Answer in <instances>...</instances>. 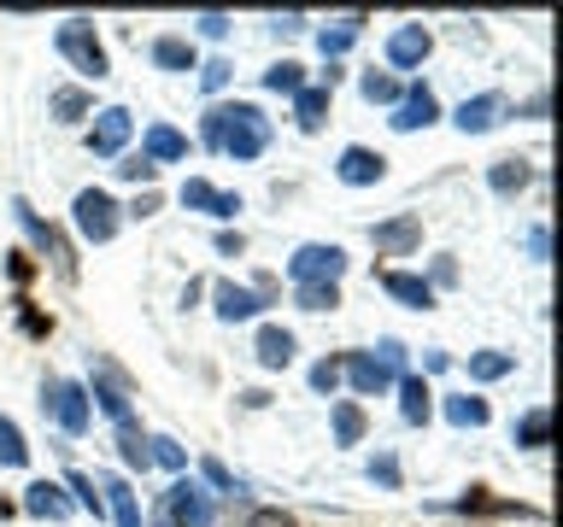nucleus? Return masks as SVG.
<instances>
[{"mask_svg":"<svg viewBox=\"0 0 563 527\" xmlns=\"http://www.w3.org/2000/svg\"><path fill=\"white\" fill-rule=\"evenodd\" d=\"M399 363H405V346H399V340H382V351H352L341 369H346L352 393L376 399V393H387V386H394V369H399Z\"/></svg>","mask_w":563,"mask_h":527,"instance_id":"obj_1","label":"nucleus"},{"mask_svg":"<svg viewBox=\"0 0 563 527\" xmlns=\"http://www.w3.org/2000/svg\"><path fill=\"white\" fill-rule=\"evenodd\" d=\"M271 147V123H264L258 105H223V147L229 158H258Z\"/></svg>","mask_w":563,"mask_h":527,"instance_id":"obj_2","label":"nucleus"},{"mask_svg":"<svg viewBox=\"0 0 563 527\" xmlns=\"http://www.w3.org/2000/svg\"><path fill=\"white\" fill-rule=\"evenodd\" d=\"M346 270V253L341 246H323V240H311V246H299V253L288 258V276H294V288H334Z\"/></svg>","mask_w":563,"mask_h":527,"instance_id":"obj_3","label":"nucleus"},{"mask_svg":"<svg viewBox=\"0 0 563 527\" xmlns=\"http://www.w3.org/2000/svg\"><path fill=\"white\" fill-rule=\"evenodd\" d=\"M59 53L82 70V77H106V47H100V35H95L88 18H70V24L59 30Z\"/></svg>","mask_w":563,"mask_h":527,"instance_id":"obj_4","label":"nucleus"},{"mask_svg":"<svg viewBox=\"0 0 563 527\" xmlns=\"http://www.w3.org/2000/svg\"><path fill=\"white\" fill-rule=\"evenodd\" d=\"M70 211H77V228H82V235L95 240V246H106V240L118 235V205H112V193H100V188H82V193H77V205H70Z\"/></svg>","mask_w":563,"mask_h":527,"instance_id":"obj_5","label":"nucleus"},{"mask_svg":"<svg viewBox=\"0 0 563 527\" xmlns=\"http://www.w3.org/2000/svg\"><path fill=\"white\" fill-rule=\"evenodd\" d=\"M42 404L53 411V422H59L65 434H82L88 416H95V411H88V393H82L77 381H47V399Z\"/></svg>","mask_w":563,"mask_h":527,"instance_id":"obj_6","label":"nucleus"},{"mask_svg":"<svg viewBox=\"0 0 563 527\" xmlns=\"http://www.w3.org/2000/svg\"><path fill=\"white\" fill-rule=\"evenodd\" d=\"M165 522L170 527H211V498L194 481H176L165 492Z\"/></svg>","mask_w":563,"mask_h":527,"instance_id":"obj_7","label":"nucleus"},{"mask_svg":"<svg viewBox=\"0 0 563 527\" xmlns=\"http://www.w3.org/2000/svg\"><path fill=\"white\" fill-rule=\"evenodd\" d=\"M12 211H18V223H24V228H30V240H35V246H42V253H47L53 264H59V276H77V258H70V246H65L59 235H53V228H47L42 217H35V211H30L24 200H12Z\"/></svg>","mask_w":563,"mask_h":527,"instance_id":"obj_8","label":"nucleus"},{"mask_svg":"<svg viewBox=\"0 0 563 527\" xmlns=\"http://www.w3.org/2000/svg\"><path fill=\"white\" fill-rule=\"evenodd\" d=\"M434 117H440V105H434L429 88H405L399 105H394V117H387V123H394L399 135H411V130H429Z\"/></svg>","mask_w":563,"mask_h":527,"instance_id":"obj_9","label":"nucleus"},{"mask_svg":"<svg viewBox=\"0 0 563 527\" xmlns=\"http://www.w3.org/2000/svg\"><path fill=\"white\" fill-rule=\"evenodd\" d=\"M123 141H130V112H123V105H106L95 117V130H88V153L112 158V153H123Z\"/></svg>","mask_w":563,"mask_h":527,"instance_id":"obj_10","label":"nucleus"},{"mask_svg":"<svg viewBox=\"0 0 563 527\" xmlns=\"http://www.w3.org/2000/svg\"><path fill=\"white\" fill-rule=\"evenodd\" d=\"M429 47H434V35L422 24H405V30L387 35V59H394L399 70H417L422 59H429Z\"/></svg>","mask_w":563,"mask_h":527,"instance_id":"obj_11","label":"nucleus"},{"mask_svg":"<svg viewBox=\"0 0 563 527\" xmlns=\"http://www.w3.org/2000/svg\"><path fill=\"white\" fill-rule=\"evenodd\" d=\"M183 205L211 211V217H235V211H241V193H223V188H211L206 176H188V182H183Z\"/></svg>","mask_w":563,"mask_h":527,"instance_id":"obj_12","label":"nucleus"},{"mask_svg":"<svg viewBox=\"0 0 563 527\" xmlns=\"http://www.w3.org/2000/svg\"><path fill=\"white\" fill-rule=\"evenodd\" d=\"M369 235H376V253L405 258V253H411V246L422 240V217H411V211H405V217H394V223H376Z\"/></svg>","mask_w":563,"mask_h":527,"instance_id":"obj_13","label":"nucleus"},{"mask_svg":"<svg viewBox=\"0 0 563 527\" xmlns=\"http://www.w3.org/2000/svg\"><path fill=\"white\" fill-rule=\"evenodd\" d=\"M499 117H505V94H475V100L457 105V117H452V123H457L464 135H487Z\"/></svg>","mask_w":563,"mask_h":527,"instance_id":"obj_14","label":"nucleus"},{"mask_svg":"<svg viewBox=\"0 0 563 527\" xmlns=\"http://www.w3.org/2000/svg\"><path fill=\"white\" fill-rule=\"evenodd\" d=\"M382 170H387V158H382V153H369V147H346V153H341V182H346V188L382 182Z\"/></svg>","mask_w":563,"mask_h":527,"instance_id":"obj_15","label":"nucleus"},{"mask_svg":"<svg viewBox=\"0 0 563 527\" xmlns=\"http://www.w3.org/2000/svg\"><path fill=\"white\" fill-rule=\"evenodd\" d=\"M24 509H30V516H42V522H65L70 516V498L53 481H35V486H24Z\"/></svg>","mask_w":563,"mask_h":527,"instance_id":"obj_16","label":"nucleus"},{"mask_svg":"<svg viewBox=\"0 0 563 527\" xmlns=\"http://www.w3.org/2000/svg\"><path fill=\"white\" fill-rule=\"evenodd\" d=\"M218 316L223 323H241V316H253L258 305H264V293H253V288H235V281H218Z\"/></svg>","mask_w":563,"mask_h":527,"instance_id":"obj_17","label":"nucleus"},{"mask_svg":"<svg viewBox=\"0 0 563 527\" xmlns=\"http://www.w3.org/2000/svg\"><path fill=\"white\" fill-rule=\"evenodd\" d=\"M382 288L394 293V299H405V305H417V311H429V305H434V288H429V281H422V276L387 270V276H382Z\"/></svg>","mask_w":563,"mask_h":527,"instance_id":"obj_18","label":"nucleus"},{"mask_svg":"<svg viewBox=\"0 0 563 527\" xmlns=\"http://www.w3.org/2000/svg\"><path fill=\"white\" fill-rule=\"evenodd\" d=\"M141 158H147V165H170V158H188V141L176 135L170 123H153V130H147V153H141Z\"/></svg>","mask_w":563,"mask_h":527,"instance_id":"obj_19","label":"nucleus"},{"mask_svg":"<svg viewBox=\"0 0 563 527\" xmlns=\"http://www.w3.org/2000/svg\"><path fill=\"white\" fill-rule=\"evenodd\" d=\"M253 351H258L264 369H288L294 363V334L288 328H258V346Z\"/></svg>","mask_w":563,"mask_h":527,"instance_id":"obj_20","label":"nucleus"},{"mask_svg":"<svg viewBox=\"0 0 563 527\" xmlns=\"http://www.w3.org/2000/svg\"><path fill=\"white\" fill-rule=\"evenodd\" d=\"M100 492L112 498V516H118V527H141V504H135V492H130V481H123V474H106Z\"/></svg>","mask_w":563,"mask_h":527,"instance_id":"obj_21","label":"nucleus"},{"mask_svg":"<svg viewBox=\"0 0 563 527\" xmlns=\"http://www.w3.org/2000/svg\"><path fill=\"white\" fill-rule=\"evenodd\" d=\"M95 399H100V411L112 416V422H130V399H123V381H118V369H112V363L100 369V381H95Z\"/></svg>","mask_w":563,"mask_h":527,"instance_id":"obj_22","label":"nucleus"},{"mask_svg":"<svg viewBox=\"0 0 563 527\" xmlns=\"http://www.w3.org/2000/svg\"><path fill=\"white\" fill-rule=\"evenodd\" d=\"M528 176H534V170H528L522 158H499V165L487 170V188H493V193H522Z\"/></svg>","mask_w":563,"mask_h":527,"instance_id":"obj_23","label":"nucleus"},{"mask_svg":"<svg viewBox=\"0 0 563 527\" xmlns=\"http://www.w3.org/2000/svg\"><path fill=\"white\" fill-rule=\"evenodd\" d=\"M323 112H329V82H323V88H299V94H294L299 130H317V123H323Z\"/></svg>","mask_w":563,"mask_h":527,"instance_id":"obj_24","label":"nucleus"},{"mask_svg":"<svg viewBox=\"0 0 563 527\" xmlns=\"http://www.w3.org/2000/svg\"><path fill=\"white\" fill-rule=\"evenodd\" d=\"M517 446H528V451L552 446V411H528V416H517Z\"/></svg>","mask_w":563,"mask_h":527,"instance_id":"obj_25","label":"nucleus"},{"mask_svg":"<svg viewBox=\"0 0 563 527\" xmlns=\"http://www.w3.org/2000/svg\"><path fill=\"white\" fill-rule=\"evenodd\" d=\"M399 416L405 422H429V386H422V375L399 381Z\"/></svg>","mask_w":563,"mask_h":527,"instance_id":"obj_26","label":"nucleus"},{"mask_svg":"<svg viewBox=\"0 0 563 527\" xmlns=\"http://www.w3.org/2000/svg\"><path fill=\"white\" fill-rule=\"evenodd\" d=\"M153 65H165V70H194V47L183 42V35H158V42H153Z\"/></svg>","mask_w":563,"mask_h":527,"instance_id":"obj_27","label":"nucleus"},{"mask_svg":"<svg viewBox=\"0 0 563 527\" xmlns=\"http://www.w3.org/2000/svg\"><path fill=\"white\" fill-rule=\"evenodd\" d=\"M364 100H376V105H399V94H405V88H399V77H387V70H364Z\"/></svg>","mask_w":563,"mask_h":527,"instance_id":"obj_28","label":"nucleus"},{"mask_svg":"<svg viewBox=\"0 0 563 527\" xmlns=\"http://www.w3.org/2000/svg\"><path fill=\"white\" fill-rule=\"evenodd\" d=\"M118 457H123V463H135V469L153 463V457H147V439H141L135 422H118Z\"/></svg>","mask_w":563,"mask_h":527,"instance_id":"obj_29","label":"nucleus"},{"mask_svg":"<svg viewBox=\"0 0 563 527\" xmlns=\"http://www.w3.org/2000/svg\"><path fill=\"white\" fill-rule=\"evenodd\" d=\"M0 463H7V469L30 463V446H24V434H18L12 416H0Z\"/></svg>","mask_w":563,"mask_h":527,"instance_id":"obj_30","label":"nucleus"},{"mask_svg":"<svg viewBox=\"0 0 563 527\" xmlns=\"http://www.w3.org/2000/svg\"><path fill=\"white\" fill-rule=\"evenodd\" d=\"M510 369H517L510 351H475V358H470V375L475 381H499V375H510Z\"/></svg>","mask_w":563,"mask_h":527,"instance_id":"obj_31","label":"nucleus"},{"mask_svg":"<svg viewBox=\"0 0 563 527\" xmlns=\"http://www.w3.org/2000/svg\"><path fill=\"white\" fill-rule=\"evenodd\" d=\"M264 88H271V94H299V88H306V70H299L294 59H282V65L264 70Z\"/></svg>","mask_w":563,"mask_h":527,"instance_id":"obj_32","label":"nucleus"},{"mask_svg":"<svg viewBox=\"0 0 563 527\" xmlns=\"http://www.w3.org/2000/svg\"><path fill=\"white\" fill-rule=\"evenodd\" d=\"M446 422H457V428H482L487 422V399H446Z\"/></svg>","mask_w":563,"mask_h":527,"instance_id":"obj_33","label":"nucleus"},{"mask_svg":"<svg viewBox=\"0 0 563 527\" xmlns=\"http://www.w3.org/2000/svg\"><path fill=\"white\" fill-rule=\"evenodd\" d=\"M358 434H364V411H358V404H334V439L352 446Z\"/></svg>","mask_w":563,"mask_h":527,"instance_id":"obj_34","label":"nucleus"},{"mask_svg":"<svg viewBox=\"0 0 563 527\" xmlns=\"http://www.w3.org/2000/svg\"><path fill=\"white\" fill-rule=\"evenodd\" d=\"M358 24H364V18H346L341 30H323V35H317V47H323V59H334V53H346V47H352V35H358Z\"/></svg>","mask_w":563,"mask_h":527,"instance_id":"obj_35","label":"nucleus"},{"mask_svg":"<svg viewBox=\"0 0 563 527\" xmlns=\"http://www.w3.org/2000/svg\"><path fill=\"white\" fill-rule=\"evenodd\" d=\"M147 457H153V463H165V469H183V463H188V451L176 446V439H165V434L147 439Z\"/></svg>","mask_w":563,"mask_h":527,"instance_id":"obj_36","label":"nucleus"},{"mask_svg":"<svg viewBox=\"0 0 563 527\" xmlns=\"http://www.w3.org/2000/svg\"><path fill=\"white\" fill-rule=\"evenodd\" d=\"M53 112H59V123H77L88 112V94L82 88H59V94H53Z\"/></svg>","mask_w":563,"mask_h":527,"instance_id":"obj_37","label":"nucleus"},{"mask_svg":"<svg viewBox=\"0 0 563 527\" xmlns=\"http://www.w3.org/2000/svg\"><path fill=\"white\" fill-rule=\"evenodd\" d=\"M299 305H306V311H334V305H341V288H329V281H323V288H299Z\"/></svg>","mask_w":563,"mask_h":527,"instance_id":"obj_38","label":"nucleus"},{"mask_svg":"<svg viewBox=\"0 0 563 527\" xmlns=\"http://www.w3.org/2000/svg\"><path fill=\"white\" fill-rule=\"evenodd\" d=\"M65 486L77 492V504H82V509H95V516L106 509V504H100V492H95V481H88V474H77V469H70V474H65Z\"/></svg>","mask_w":563,"mask_h":527,"instance_id":"obj_39","label":"nucleus"},{"mask_svg":"<svg viewBox=\"0 0 563 527\" xmlns=\"http://www.w3.org/2000/svg\"><path fill=\"white\" fill-rule=\"evenodd\" d=\"M311 386H317V393H334V386H341V358H323V363H317V369H311Z\"/></svg>","mask_w":563,"mask_h":527,"instance_id":"obj_40","label":"nucleus"},{"mask_svg":"<svg viewBox=\"0 0 563 527\" xmlns=\"http://www.w3.org/2000/svg\"><path fill=\"white\" fill-rule=\"evenodd\" d=\"M118 176H123V182H153V176H158V165H147V158H123V165H112Z\"/></svg>","mask_w":563,"mask_h":527,"instance_id":"obj_41","label":"nucleus"},{"mask_svg":"<svg viewBox=\"0 0 563 527\" xmlns=\"http://www.w3.org/2000/svg\"><path fill=\"white\" fill-rule=\"evenodd\" d=\"M229 70H235V65H229V59H206V65H200V82L211 88V94H218V88L229 82Z\"/></svg>","mask_w":563,"mask_h":527,"instance_id":"obj_42","label":"nucleus"},{"mask_svg":"<svg viewBox=\"0 0 563 527\" xmlns=\"http://www.w3.org/2000/svg\"><path fill=\"white\" fill-rule=\"evenodd\" d=\"M246 527H299L288 509H253V516H246Z\"/></svg>","mask_w":563,"mask_h":527,"instance_id":"obj_43","label":"nucleus"},{"mask_svg":"<svg viewBox=\"0 0 563 527\" xmlns=\"http://www.w3.org/2000/svg\"><path fill=\"white\" fill-rule=\"evenodd\" d=\"M200 469H206V481H211V486H218V492H235V474H229V469L218 463V457H206V463H200Z\"/></svg>","mask_w":563,"mask_h":527,"instance_id":"obj_44","label":"nucleus"},{"mask_svg":"<svg viewBox=\"0 0 563 527\" xmlns=\"http://www.w3.org/2000/svg\"><path fill=\"white\" fill-rule=\"evenodd\" d=\"M369 481H382V486H399V463H394V457H376V463H369Z\"/></svg>","mask_w":563,"mask_h":527,"instance_id":"obj_45","label":"nucleus"},{"mask_svg":"<svg viewBox=\"0 0 563 527\" xmlns=\"http://www.w3.org/2000/svg\"><path fill=\"white\" fill-rule=\"evenodd\" d=\"M194 24H200V35H211V42H218V35H229V18H223V12H200Z\"/></svg>","mask_w":563,"mask_h":527,"instance_id":"obj_46","label":"nucleus"},{"mask_svg":"<svg viewBox=\"0 0 563 527\" xmlns=\"http://www.w3.org/2000/svg\"><path fill=\"white\" fill-rule=\"evenodd\" d=\"M271 30H276V35H299V30H306V18H299V12H276Z\"/></svg>","mask_w":563,"mask_h":527,"instance_id":"obj_47","label":"nucleus"},{"mask_svg":"<svg viewBox=\"0 0 563 527\" xmlns=\"http://www.w3.org/2000/svg\"><path fill=\"white\" fill-rule=\"evenodd\" d=\"M206 147H223V105L206 112Z\"/></svg>","mask_w":563,"mask_h":527,"instance_id":"obj_48","label":"nucleus"},{"mask_svg":"<svg viewBox=\"0 0 563 527\" xmlns=\"http://www.w3.org/2000/svg\"><path fill=\"white\" fill-rule=\"evenodd\" d=\"M218 253H223V258H241L246 240H241V235H218Z\"/></svg>","mask_w":563,"mask_h":527,"instance_id":"obj_49","label":"nucleus"},{"mask_svg":"<svg viewBox=\"0 0 563 527\" xmlns=\"http://www.w3.org/2000/svg\"><path fill=\"white\" fill-rule=\"evenodd\" d=\"M528 253L545 258V253H552V235H545V228H534V235H528Z\"/></svg>","mask_w":563,"mask_h":527,"instance_id":"obj_50","label":"nucleus"},{"mask_svg":"<svg viewBox=\"0 0 563 527\" xmlns=\"http://www.w3.org/2000/svg\"><path fill=\"white\" fill-rule=\"evenodd\" d=\"M153 527H170V522H165V516H158V522H153Z\"/></svg>","mask_w":563,"mask_h":527,"instance_id":"obj_51","label":"nucleus"}]
</instances>
